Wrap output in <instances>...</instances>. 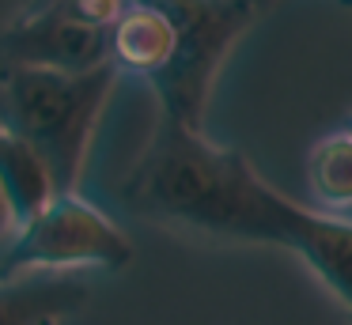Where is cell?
Here are the masks:
<instances>
[{"instance_id":"obj_1","label":"cell","mask_w":352,"mask_h":325,"mask_svg":"<svg viewBox=\"0 0 352 325\" xmlns=\"http://www.w3.org/2000/svg\"><path fill=\"white\" fill-rule=\"evenodd\" d=\"M122 197L137 216L216 242L280 246L296 254L314 204L269 186L239 148L216 144L205 128L155 117Z\"/></svg>"},{"instance_id":"obj_2","label":"cell","mask_w":352,"mask_h":325,"mask_svg":"<svg viewBox=\"0 0 352 325\" xmlns=\"http://www.w3.org/2000/svg\"><path fill=\"white\" fill-rule=\"evenodd\" d=\"M114 65L91 72L0 65V128L16 133L42 155L57 193H76L95 128L114 95Z\"/></svg>"},{"instance_id":"obj_3","label":"cell","mask_w":352,"mask_h":325,"mask_svg":"<svg viewBox=\"0 0 352 325\" xmlns=\"http://www.w3.org/2000/svg\"><path fill=\"white\" fill-rule=\"evenodd\" d=\"M175 23V60L152 87L160 117L205 128V110L231 45L250 30L254 0H155Z\"/></svg>"},{"instance_id":"obj_4","label":"cell","mask_w":352,"mask_h":325,"mask_svg":"<svg viewBox=\"0 0 352 325\" xmlns=\"http://www.w3.org/2000/svg\"><path fill=\"white\" fill-rule=\"evenodd\" d=\"M133 238L102 208L80 193H57L38 216L12 231L8 249L0 254V276L69 269L118 272L133 261Z\"/></svg>"},{"instance_id":"obj_5","label":"cell","mask_w":352,"mask_h":325,"mask_svg":"<svg viewBox=\"0 0 352 325\" xmlns=\"http://www.w3.org/2000/svg\"><path fill=\"white\" fill-rule=\"evenodd\" d=\"M107 34L91 23L65 12L57 0L38 8H23L0 30V65L50 68V72H91L110 65Z\"/></svg>"},{"instance_id":"obj_6","label":"cell","mask_w":352,"mask_h":325,"mask_svg":"<svg viewBox=\"0 0 352 325\" xmlns=\"http://www.w3.org/2000/svg\"><path fill=\"white\" fill-rule=\"evenodd\" d=\"M107 53L118 76H140L155 87L175 60V23L167 8L155 0H125L107 34Z\"/></svg>"},{"instance_id":"obj_7","label":"cell","mask_w":352,"mask_h":325,"mask_svg":"<svg viewBox=\"0 0 352 325\" xmlns=\"http://www.w3.org/2000/svg\"><path fill=\"white\" fill-rule=\"evenodd\" d=\"M87 302V287L69 272L0 276V325H61Z\"/></svg>"},{"instance_id":"obj_8","label":"cell","mask_w":352,"mask_h":325,"mask_svg":"<svg viewBox=\"0 0 352 325\" xmlns=\"http://www.w3.org/2000/svg\"><path fill=\"white\" fill-rule=\"evenodd\" d=\"M296 257L322 280L329 295L352 314V219L333 212H311Z\"/></svg>"},{"instance_id":"obj_9","label":"cell","mask_w":352,"mask_h":325,"mask_svg":"<svg viewBox=\"0 0 352 325\" xmlns=\"http://www.w3.org/2000/svg\"><path fill=\"white\" fill-rule=\"evenodd\" d=\"M0 193L8 197L16 227L27 223L31 216H38L57 197L54 174L42 163V155L8 128H0Z\"/></svg>"},{"instance_id":"obj_10","label":"cell","mask_w":352,"mask_h":325,"mask_svg":"<svg viewBox=\"0 0 352 325\" xmlns=\"http://www.w3.org/2000/svg\"><path fill=\"white\" fill-rule=\"evenodd\" d=\"M307 186H311L318 212L352 208V136L344 128L318 136L307 155Z\"/></svg>"},{"instance_id":"obj_11","label":"cell","mask_w":352,"mask_h":325,"mask_svg":"<svg viewBox=\"0 0 352 325\" xmlns=\"http://www.w3.org/2000/svg\"><path fill=\"white\" fill-rule=\"evenodd\" d=\"M12 231H16V216H12L8 197L0 193V238H4V234H12Z\"/></svg>"},{"instance_id":"obj_12","label":"cell","mask_w":352,"mask_h":325,"mask_svg":"<svg viewBox=\"0 0 352 325\" xmlns=\"http://www.w3.org/2000/svg\"><path fill=\"white\" fill-rule=\"evenodd\" d=\"M341 128H344V133L352 136V113H349V117H344V125H341Z\"/></svg>"},{"instance_id":"obj_13","label":"cell","mask_w":352,"mask_h":325,"mask_svg":"<svg viewBox=\"0 0 352 325\" xmlns=\"http://www.w3.org/2000/svg\"><path fill=\"white\" fill-rule=\"evenodd\" d=\"M38 4H46V0H27V8H38Z\"/></svg>"},{"instance_id":"obj_14","label":"cell","mask_w":352,"mask_h":325,"mask_svg":"<svg viewBox=\"0 0 352 325\" xmlns=\"http://www.w3.org/2000/svg\"><path fill=\"white\" fill-rule=\"evenodd\" d=\"M337 4H341V8H349V12H352V0H337Z\"/></svg>"},{"instance_id":"obj_15","label":"cell","mask_w":352,"mask_h":325,"mask_svg":"<svg viewBox=\"0 0 352 325\" xmlns=\"http://www.w3.org/2000/svg\"><path fill=\"white\" fill-rule=\"evenodd\" d=\"M258 4H265V0H258Z\"/></svg>"},{"instance_id":"obj_16","label":"cell","mask_w":352,"mask_h":325,"mask_svg":"<svg viewBox=\"0 0 352 325\" xmlns=\"http://www.w3.org/2000/svg\"><path fill=\"white\" fill-rule=\"evenodd\" d=\"M254 4H258V0H254ZM258 8H261V4H258Z\"/></svg>"}]
</instances>
